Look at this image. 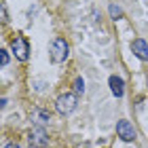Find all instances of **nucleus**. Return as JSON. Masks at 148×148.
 Returning <instances> with one entry per match:
<instances>
[{
  "label": "nucleus",
  "instance_id": "423d86ee",
  "mask_svg": "<svg viewBox=\"0 0 148 148\" xmlns=\"http://www.w3.org/2000/svg\"><path fill=\"white\" fill-rule=\"evenodd\" d=\"M30 121L36 127H42V125H47L51 121V114L47 112V110H42V108H34V110L30 112Z\"/></svg>",
  "mask_w": 148,
  "mask_h": 148
},
{
  "label": "nucleus",
  "instance_id": "9d476101",
  "mask_svg": "<svg viewBox=\"0 0 148 148\" xmlns=\"http://www.w3.org/2000/svg\"><path fill=\"white\" fill-rule=\"evenodd\" d=\"M74 89H76L78 93H83V91H85V80L80 78V76H78L76 80H74Z\"/></svg>",
  "mask_w": 148,
  "mask_h": 148
},
{
  "label": "nucleus",
  "instance_id": "1a4fd4ad",
  "mask_svg": "<svg viewBox=\"0 0 148 148\" xmlns=\"http://www.w3.org/2000/svg\"><path fill=\"white\" fill-rule=\"evenodd\" d=\"M110 15H112V19H119L121 15H123V11H121L116 4H110Z\"/></svg>",
  "mask_w": 148,
  "mask_h": 148
},
{
  "label": "nucleus",
  "instance_id": "f257e3e1",
  "mask_svg": "<svg viewBox=\"0 0 148 148\" xmlns=\"http://www.w3.org/2000/svg\"><path fill=\"white\" fill-rule=\"evenodd\" d=\"M68 51L70 47L66 42V38H55L49 47V55H51V62L53 64H62L66 62V57H68Z\"/></svg>",
  "mask_w": 148,
  "mask_h": 148
},
{
  "label": "nucleus",
  "instance_id": "0eeeda50",
  "mask_svg": "<svg viewBox=\"0 0 148 148\" xmlns=\"http://www.w3.org/2000/svg\"><path fill=\"white\" fill-rule=\"evenodd\" d=\"M131 51L136 53V57L142 59V62H146V59H148V42H146V40L136 38V40L131 42Z\"/></svg>",
  "mask_w": 148,
  "mask_h": 148
},
{
  "label": "nucleus",
  "instance_id": "39448f33",
  "mask_svg": "<svg viewBox=\"0 0 148 148\" xmlns=\"http://www.w3.org/2000/svg\"><path fill=\"white\" fill-rule=\"evenodd\" d=\"M116 133H119V138L123 140V142H133V140H136V129H133V125L129 121H119L116 123Z\"/></svg>",
  "mask_w": 148,
  "mask_h": 148
},
{
  "label": "nucleus",
  "instance_id": "6e6552de",
  "mask_svg": "<svg viewBox=\"0 0 148 148\" xmlns=\"http://www.w3.org/2000/svg\"><path fill=\"white\" fill-rule=\"evenodd\" d=\"M110 91H112L116 97H123V93H125V83H123V78H121V76H110Z\"/></svg>",
  "mask_w": 148,
  "mask_h": 148
},
{
  "label": "nucleus",
  "instance_id": "7ed1b4c3",
  "mask_svg": "<svg viewBox=\"0 0 148 148\" xmlns=\"http://www.w3.org/2000/svg\"><path fill=\"white\" fill-rule=\"evenodd\" d=\"M55 108L59 114H70L74 108H76V95L74 93H64V95L57 97L55 102Z\"/></svg>",
  "mask_w": 148,
  "mask_h": 148
},
{
  "label": "nucleus",
  "instance_id": "ddd939ff",
  "mask_svg": "<svg viewBox=\"0 0 148 148\" xmlns=\"http://www.w3.org/2000/svg\"><path fill=\"white\" fill-rule=\"evenodd\" d=\"M4 148H21V146H19V144H15V142H11V144H6Z\"/></svg>",
  "mask_w": 148,
  "mask_h": 148
},
{
  "label": "nucleus",
  "instance_id": "9b49d317",
  "mask_svg": "<svg viewBox=\"0 0 148 148\" xmlns=\"http://www.w3.org/2000/svg\"><path fill=\"white\" fill-rule=\"evenodd\" d=\"M0 64H2V68H4V66H6V64H9V53H6L4 49H2V51H0Z\"/></svg>",
  "mask_w": 148,
  "mask_h": 148
},
{
  "label": "nucleus",
  "instance_id": "20e7f679",
  "mask_svg": "<svg viewBox=\"0 0 148 148\" xmlns=\"http://www.w3.org/2000/svg\"><path fill=\"white\" fill-rule=\"evenodd\" d=\"M28 140H30V144L34 146V148H45L47 144H49V138H47L45 127H32Z\"/></svg>",
  "mask_w": 148,
  "mask_h": 148
},
{
  "label": "nucleus",
  "instance_id": "f03ea898",
  "mask_svg": "<svg viewBox=\"0 0 148 148\" xmlns=\"http://www.w3.org/2000/svg\"><path fill=\"white\" fill-rule=\"evenodd\" d=\"M11 49L13 53H15V57L19 59V62H25L30 55V45H28V40H25L23 36H15L11 40Z\"/></svg>",
  "mask_w": 148,
  "mask_h": 148
},
{
  "label": "nucleus",
  "instance_id": "f8f14e48",
  "mask_svg": "<svg viewBox=\"0 0 148 148\" xmlns=\"http://www.w3.org/2000/svg\"><path fill=\"white\" fill-rule=\"evenodd\" d=\"M0 11H2V23H6V21H9V13H6V6L2 4V6H0Z\"/></svg>",
  "mask_w": 148,
  "mask_h": 148
}]
</instances>
